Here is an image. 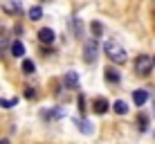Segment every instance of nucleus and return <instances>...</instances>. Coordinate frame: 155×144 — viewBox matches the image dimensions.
Instances as JSON below:
<instances>
[{"label":"nucleus","instance_id":"f257e3e1","mask_svg":"<svg viewBox=\"0 0 155 144\" xmlns=\"http://www.w3.org/2000/svg\"><path fill=\"white\" fill-rule=\"evenodd\" d=\"M104 50H106V54H108V59L113 63H126V50L121 47L119 43H115V41H108V43L104 45Z\"/></svg>","mask_w":155,"mask_h":144},{"label":"nucleus","instance_id":"f03ea898","mask_svg":"<svg viewBox=\"0 0 155 144\" xmlns=\"http://www.w3.org/2000/svg\"><path fill=\"white\" fill-rule=\"evenodd\" d=\"M153 70V61L148 54H140L135 59V72L140 74V77H146V74H151Z\"/></svg>","mask_w":155,"mask_h":144},{"label":"nucleus","instance_id":"f8f14e48","mask_svg":"<svg viewBox=\"0 0 155 144\" xmlns=\"http://www.w3.org/2000/svg\"><path fill=\"white\" fill-rule=\"evenodd\" d=\"M65 83H68V86H77V83H79V74L77 72H68L65 74Z\"/></svg>","mask_w":155,"mask_h":144},{"label":"nucleus","instance_id":"423d86ee","mask_svg":"<svg viewBox=\"0 0 155 144\" xmlns=\"http://www.w3.org/2000/svg\"><path fill=\"white\" fill-rule=\"evenodd\" d=\"M108 108H110V104H108V101H106L104 97L94 99V113H97V115H104V113H106Z\"/></svg>","mask_w":155,"mask_h":144},{"label":"nucleus","instance_id":"ddd939ff","mask_svg":"<svg viewBox=\"0 0 155 144\" xmlns=\"http://www.w3.org/2000/svg\"><path fill=\"white\" fill-rule=\"evenodd\" d=\"M9 43V36H7V29L2 27V25H0V50H2L5 45Z\"/></svg>","mask_w":155,"mask_h":144},{"label":"nucleus","instance_id":"dca6fc26","mask_svg":"<svg viewBox=\"0 0 155 144\" xmlns=\"http://www.w3.org/2000/svg\"><path fill=\"white\" fill-rule=\"evenodd\" d=\"M16 101L18 99H0V106H2V108H9V106H16Z\"/></svg>","mask_w":155,"mask_h":144},{"label":"nucleus","instance_id":"7ed1b4c3","mask_svg":"<svg viewBox=\"0 0 155 144\" xmlns=\"http://www.w3.org/2000/svg\"><path fill=\"white\" fill-rule=\"evenodd\" d=\"M97 52H99L97 41H88L85 47H83V59H85V63H94V61H97Z\"/></svg>","mask_w":155,"mask_h":144},{"label":"nucleus","instance_id":"aec40b11","mask_svg":"<svg viewBox=\"0 0 155 144\" xmlns=\"http://www.w3.org/2000/svg\"><path fill=\"white\" fill-rule=\"evenodd\" d=\"M0 144H9V140H0Z\"/></svg>","mask_w":155,"mask_h":144},{"label":"nucleus","instance_id":"f3484780","mask_svg":"<svg viewBox=\"0 0 155 144\" xmlns=\"http://www.w3.org/2000/svg\"><path fill=\"white\" fill-rule=\"evenodd\" d=\"M79 110L85 113V101H83V95H79Z\"/></svg>","mask_w":155,"mask_h":144},{"label":"nucleus","instance_id":"9d476101","mask_svg":"<svg viewBox=\"0 0 155 144\" xmlns=\"http://www.w3.org/2000/svg\"><path fill=\"white\" fill-rule=\"evenodd\" d=\"M74 124L79 126V131H81L83 135H90V133H92V129H90V124L85 119H74Z\"/></svg>","mask_w":155,"mask_h":144},{"label":"nucleus","instance_id":"9b49d317","mask_svg":"<svg viewBox=\"0 0 155 144\" xmlns=\"http://www.w3.org/2000/svg\"><path fill=\"white\" fill-rule=\"evenodd\" d=\"M113 108H115V113H117V115H126V113H128L126 101H115V106H113Z\"/></svg>","mask_w":155,"mask_h":144},{"label":"nucleus","instance_id":"6e6552de","mask_svg":"<svg viewBox=\"0 0 155 144\" xmlns=\"http://www.w3.org/2000/svg\"><path fill=\"white\" fill-rule=\"evenodd\" d=\"M106 81L108 83H119V72L115 70V68H106Z\"/></svg>","mask_w":155,"mask_h":144},{"label":"nucleus","instance_id":"2eb2a0df","mask_svg":"<svg viewBox=\"0 0 155 144\" xmlns=\"http://www.w3.org/2000/svg\"><path fill=\"white\" fill-rule=\"evenodd\" d=\"M23 72H25V74H31V72H34V61L25 59V61H23Z\"/></svg>","mask_w":155,"mask_h":144},{"label":"nucleus","instance_id":"4468645a","mask_svg":"<svg viewBox=\"0 0 155 144\" xmlns=\"http://www.w3.org/2000/svg\"><path fill=\"white\" fill-rule=\"evenodd\" d=\"M29 18H31V20L43 18V9H41V7H31V9H29Z\"/></svg>","mask_w":155,"mask_h":144},{"label":"nucleus","instance_id":"20e7f679","mask_svg":"<svg viewBox=\"0 0 155 144\" xmlns=\"http://www.w3.org/2000/svg\"><path fill=\"white\" fill-rule=\"evenodd\" d=\"M0 7H2L7 14H12V16L20 12V5L16 2V0H0Z\"/></svg>","mask_w":155,"mask_h":144},{"label":"nucleus","instance_id":"39448f33","mask_svg":"<svg viewBox=\"0 0 155 144\" xmlns=\"http://www.w3.org/2000/svg\"><path fill=\"white\" fill-rule=\"evenodd\" d=\"M54 39H56V36H54V32H52L50 27H43V29L38 32V41H41V43H45V45L54 43Z\"/></svg>","mask_w":155,"mask_h":144},{"label":"nucleus","instance_id":"0eeeda50","mask_svg":"<svg viewBox=\"0 0 155 144\" xmlns=\"http://www.w3.org/2000/svg\"><path fill=\"white\" fill-rule=\"evenodd\" d=\"M146 99H148L146 90H135V92H133V101H135V106H144V104H146Z\"/></svg>","mask_w":155,"mask_h":144},{"label":"nucleus","instance_id":"a211bd4d","mask_svg":"<svg viewBox=\"0 0 155 144\" xmlns=\"http://www.w3.org/2000/svg\"><path fill=\"white\" fill-rule=\"evenodd\" d=\"M140 124H142V129H146V124H148V119L144 115H140Z\"/></svg>","mask_w":155,"mask_h":144},{"label":"nucleus","instance_id":"1a4fd4ad","mask_svg":"<svg viewBox=\"0 0 155 144\" xmlns=\"http://www.w3.org/2000/svg\"><path fill=\"white\" fill-rule=\"evenodd\" d=\"M12 54H14V56H18V59L25 54V45L20 43V41H14V43H12Z\"/></svg>","mask_w":155,"mask_h":144},{"label":"nucleus","instance_id":"6ab92c4d","mask_svg":"<svg viewBox=\"0 0 155 144\" xmlns=\"http://www.w3.org/2000/svg\"><path fill=\"white\" fill-rule=\"evenodd\" d=\"M92 29H94V34H101V25L99 23H92Z\"/></svg>","mask_w":155,"mask_h":144},{"label":"nucleus","instance_id":"412c9836","mask_svg":"<svg viewBox=\"0 0 155 144\" xmlns=\"http://www.w3.org/2000/svg\"><path fill=\"white\" fill-rule=\"evenodd\" d=\"M151 61H153V65H155V59H151Z\"/></svg>","mask_w":155,"mask_h":144}]
</instances>
